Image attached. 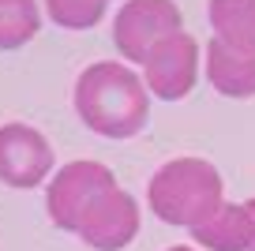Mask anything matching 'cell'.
I'll use <instances>...</instances> for the list:
<instances>
[{
	"label": "cell",
	"mask_w": 255,
	"mask_h": 251,
	"mask_svg": "<svg viewBox=\"0 0 255 251\" xmlns=\"http://www.w3.org/2000/svg\"><path fill=\"white\" fill-rule=\"evenodd\" d=\"M79 120L102 139H131L150 120V90L128 64L98 60L79 71L72 90Z\"/></svg>",
	"instance_id": "6da1fadb"
},
{
	"label": "cell",
	"mask_w": 255,
	"mask_h": 251,
	"mask_svg": "<svg viewBox=\"0 0 255 251\" xmlns=\"http://www.w3.org/2000/svg\"><path fill=\"white\" fill-rule=\"evenodd\" d=\"M146 203L165 225L195 229L225 203V184L222 173L203 157H173L150 176Z\"/></svg>",
	"instance_id": "7a4b0ae2"
},
{
	"label": "cell",
	"mask_w": 255,
	"mask_h": 251,
	"mask_svg": "<svg viewBox=\"0 0 255 251\" xmlns=\"http://www.w3.org/2000/svg\"><path fill=\"white\" fill-rule=\"evenodd\" d=\"M117 188L109 165L102 161H68L53 173V180L45 184V210L49 221L64 233H79L83 218L90 214V206Z\"/></svg>",
	"instance_id": "3957f363"
},
{
	"label": "cell",
	"mask_w": 255,
	"mask_h": 251,
	"mask_svg": "<svg viewBox=\"0 0 255 251\" xmlns=\"http://www.w3.org/2000/svg\"><path fill=\"white\" fill-rule=\"evenodd\" d=\"M176 30H184V15L176 0H128L113 19L117 53L131 64H143L146 53Z\"/></svg>",
	"instance_id": "277c9868"
},
{
	"label": "cell",
	"mask_w": 255,
	"mask_h": 251,
	"mask_svg": "<svg viewBox=\"0 0 255 251\" xmlns=\"http://www.w3.org/2000/svg\"><path fill=\"white\" fill-rule=\"evenodd\" d=\"M143 83L150 90V98L184 102L199 83V41L184 30L158 41L143 60Z\"/></svg>",
	"instance_id": "5b68a950"
},
{
	"label": "cell",
	"mask_w": 255,
	"mask_h": 251,
	"mask_svg": "<svg viewBox=\"0 0 255 251\" xmlns=\"http://www.w3.org/2000/svg\"><path fill=\"white\" fill-rule=\"evenodd\" d=\"M53 142L38 127L11 120L0 124V184L8 188H38L53 176Z\"/></svg>",
	"instance_id": "8992f818"
},
{
	"label": "cell",
	"mask_w": 255,
	"mask_h": 251,
	"mask_svg": "<svg viewBox=\"0 0 255 251\" xmlns=\"http://www.w3.org/2000/svg\"><path fill=\"white\" fill-rule=\"evenodd\" d=\"M135 233H139L135 195H128L124 188H113L90 206V214L83 218L75 236H83V244L94 251H120L135 240Z\"/></svg>",
	"instance_id": "52a82bcc"
},
{
	"label": "cell",
	"mask_w": 255,
	"mask_h": 251,
	"mask_svg": "<svg viewBox=\"0 0 255 251\" xmlns=\"http://www.w3.org/2000/svg\"><path fill=\"white\" fill-rule=\"evenodd\" d=\"M207 79L222 98L255 94V49H237L225 41H207Z\"/></svg>",
	"instance_id": "ba28073f"
},
{
	"label": "cell",
	"mask_w": 255,
	"mask_h": 251,
	"mask_svg": "<svg viewBox=\"0 0 255 251\" xmlns=\"http://www.w3.org/2000/svg\"><path fill=\"white\" fill-rule=\"evenodd\" d=\"M191 240L203 251H252L255 221L244 203H222L203 225L191 229Z\"/></svg>",
	"instance_id": "9c48e42d"
},
{
	"label": "cell",
	"mask_w": 255,
	"mask_h": 251,
	"mask_svg": "<svg viewBox=\"0 0 255 251\" xmlns=\"http://www.w3.org/2000/svg\"><path fill=\"white\" fill-rule=\"evenodd\" d=\"M214 38L237 49H255V0H210Z\"/></svg>",
	"instance_id": "30bf717a"
},
{
	"label": "cell",
	"mask_w": 255,
	"mask_h": 251,
	"mask_svg": "<svg viewBox=\"0 0 255 251\" xmlns=\"http://www.w3.org/2000/svg\"><path fill=\"white\" fill-rule=\"evenodd\" d=\"M41 30V8L38 0H0V49H23Z\"/></svg>",
	"instance_id": "8fae6325"
},
{
	"label": "cell",
	"mask_w": 255,
	"mask_h": 251,
	"mask_svg": "<svg viewBox=\"0 0 255 251\" xmlns=\"http://www.w3.org/2000/svg\"><path fill=\"white\" fill-rule=\"evenodd\" d=\"M41 8L64 30H94L109 11V0H41Z\"/></svg>",
	"instance_id": "7c38bea8"
},
{
	"label": "cell",
	"mask_w": 255,
	"mask_h": 251,
	"mask_svg": "<svg viewBox=\"0 0 255 251\" xmlns=\"http://www.w3.org/2000/svg\"><path fill=\"white\" fill-rule=\"evenodd\" d=\"M244 206H248V210H252V221H255V199H248ZM252 251H255V240H252Z\"/></svg>",
	"instance_id": "4fadbf2b"
},
{
	"label": "cell",
	"mask_w": 255,
	"mask_h": 251,
	"mask_svg": "<svg viewBox=\"0 0 255 251\" xmlns=\"http://www.w3.org/2000/svg\"><path fill=\"white\" fill-rule=\"evenodd\" d=\"M169 251H195V248H169Z\"/></svg>",
	"instance_id": "5bb4252c"
}]
</instances>
